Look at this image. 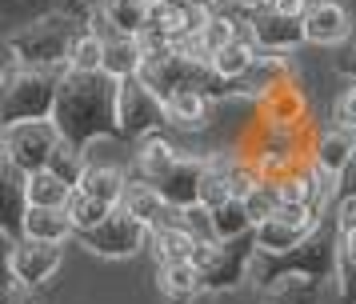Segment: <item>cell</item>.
I'll return each mask as SVG.
<instances>
[{
	"instance_id": "cell-1",
	"label": "cell",
	"mask_w": 356,
	"mask_h": 304,
	"mask_svg": "<svg viewBox=\"0 0 356 304\" xmlns=\"http://www.w3.org/2000/svg\"><path fill=\"white\" fill-rule=\"evenodd\" d=\"M52 125L60 136L76 148H88L92 141H124L120 128V80L108 72H72L60 77L56 112Z\"/></svg>"
},
{
	"instance_id": "cell-2",
	"label": "cell",
	"mask_w": 356,
	"mask_h": 304,
	"mask_svg": "<svg viewBox=\"0 0 356 304\" xmlns=\"http://www.w3.org/2000/svg\"><path fill=\"white\" fill-rule=\"evenodd\" d=\"M337 260H340V228L337 216H332V221H321L289 253H260L257 248L252 264H248V285L280 288L289 280L324 285V280H337Z\"/></svg>"
},
{
	"instance_id": "cell-3",
	"label": "cell",
	"mask_w": 356,
	"mask_h": 304,
	"mask_svg": "<svg viewBox=\"0 0 356 304\" xmlns=\"http://www.w3.org/2000/svg\"><path fill=\"white\" fill-rule=\"evenodd\" d=\"M88 29V16L84 13H52L40 16L24 29H13L4 36L8 56L29 68H52V72H68V52L72 40Z\"/></svg>"
},
{
	"instance_id": "cell-4",
	"label": "cell",
	"mask_w": 356,
	"mask_h": 304,
	"mask_svg": "<svg viewBox=\"0 0 356 304\" xmlns=\"http://www.w3.org/2000/svg\"><path fill=\"white\" fill-rule=\"evenodd\" d=\"M60 77L52 68H29L20 61H4L0 72V125H20V120H52Z\"/></svg>"
},
{
	"instance_id": "cell-5",
	"label": "cell",
	"mask_w": 356,
	"mask_h": 304,
	"mask_svg": "<svg viewBox=\"0 0 356 304\" xmlns=\"http://www.w3.org/2000/svg\"><path fill=\"white\" fill-rule=\"evenodd\" d=\"M257 232L241 240H209V248L200 253V276H204V292L220 296V292H236L241 280H248V264L257 256Z\"/></svg>"
},
{
	"instance_id": "cell-6",
	"label": "cell",
	"mask_w": 356,
	"mask_h": 304,
	"mask_svg": "<svg viewBox=\"0 0 356 304\" xmlns=\"http://www.w3.org/2000/svg\"><path fill=\"white\" fill-rule=\"evenodd\" d=\"M60 128L52 120H20V125H4L0 132V148H4V160L17 164L20 173H44L49 168L52 152L60 148Z\"/></svg>"
},
{
	"instance_id": "cell-7",
	"label": "cell",
	"mask_w": 356,
	"mask_h": 304,
	"mask_svg": "<svg viewBox=\"0 0 356 304\" xmlns=\"http://www.w3.org/2000/svg\"><path fill=\"white\" fill-rule=\"evenodd\" d=\"M88 253L104 256V260H124V256H136L145 248V240H152V228L140 224L136 216H129L124 208H116L113 216L97 228H88V232H76Z\"/></svg>"
},
{
	"instance_id": "cell-8",
	"label": "cell",
	"mask_w": 356,
	"mask_h": 304,
	"mask_svg": "<svg viewBox=\"0 0 356 304\" xmlns=\"http://www.w3.org/2000/svg\"><path fill=\"white\" fill-rule=\"evenodd\" d=\"M161 125H168V112H164L161 96L152 93L140 77L120 80V128H124V141L148 136Z\"/></svg>"
},
{
	"instance_id": "cell-9",
	"label": "cell",
	"mask_w": 356,
	"mask_h": 304,
	"mask_svg": "<svg viewBox=\"0 0 356 304\" xmlns=\"http://www.w3.org/2000/svg\"><path fill=\"white\" fill-rule=\"evenodd\" d=\"M60 260H65V244H44V240H29V237L8 244V272L24 288H40L44 280H52Z\"/></svg>"
},
{
	"instance_id": "cell-10",
	"label": "cell",
	"mask_w": 356,
	"mask_h": 304,
	"mask_svg": "<svg viewBox=\"0 0 356 304\" xmlns=\"http://www.w3.org/2000/svg\"><path fill=\"white\" fill-rule=\"evenodd\" d=\"M257 109H260V120L264 125H300L308 116V96L296 80H289L284 72H276L257 93Z\"/></svg>"
},
{
	"instance_id": "cell-11",
	"label": "cell",
	"mask_w": 356,
	"mask_h": 304,
	"mask_svg": "<svg viewBox=\"0 0 356 304\" xmlns=\"http://www.w3.org/2000/svg\"><path fill=\"white\" fill-rule=\"evenodd\" d=\"M244 20H248V32H252L257 48H264V52H292V48L308 45L305 20H292L276 8H248Z\"/></svg>"
},
{
	"instance_id": "cell-12",
	"label": "cell",
	"mask_w": 356,
	"mask_h": 304,
	"mask_svg": "<svg viewBox=\"0 0 356 304\" xmlns=\"http://www.w3.org/2000/svg\"><path fill=\"white\" fill-rule=\"evenodd\" d=\"M204 164H209V160L180 157V164L172 173H164L161 180H152L156 192L164 196V205L177 208V212H188V208L200 205V176H204Z\"/></svg>"
},
{
	"instance_id": "cell-13",
	"label": "cell",
	"mask_w": 356,
	"mask_h": 304,
	"mask_svg": "<svg viewBox=\"0 0 356 304\" xmlns=\"http://www.w3.org/2000/svg\"><path fill=\"white\" fill-rule=\"evenodd\" d=\"M0 180H4V216H0V228H4L8 244H17V240H24V216L33 208V200H29V173H20L17 164L4 160Z\"/></svg>"
},
{
	"instance_id": "cell-14",
	"label": "cell",
	"mask_w": 356,
	"mask_h": 304,
	"mask_svg": "<svg viewBox=\"0 0 356 304\" xmlns=\"http://www.w3.org/2000/svg\"><path fill=\"white\" fill-rule=\"evenodd\" d=\"M321 296V285H312V280H289V285L280 288H236V292H220L216 304H316Z\"/></svg>"
},
{
	"instance_id": "cell-15",
	"label": "cell",
	"mask_w": 356,
	"mask_h": 304,
	"mask_svg": "<svg viewBox=\"0 0 356 304\" xmlns=\"http://www.w3.org/2000/svg\"><path fill=\"white\" fill-rule=\"evenodd\" d=\"M305 32L308 45H340L353 32V16L337 0H312V8L305 16Z\"/></svg>"
},
{
	"instance_id": "cell-16",
	"label": "cell",
	"mask_w": 356,
	"mask_h": 304,
	"mask_svg": "<svg viewBox=\"0 0 356 304\" xmlns=\"http://www.w3.org/2000/svg\"><path fill=\"white\" fill-rule=\"evenodd\" d=\"M152 244H156V253H161V260L168 264V260H200V253L209 248V237H200V232H193L188 224H156L152 228Z\"/></svg>"
},
{
	"instance_id": "cell-17",
	"label": "cell",
	"mask_w": 356,
	"mask_h": 304,
	"mask_svg": "<svg viewBox=\"0 0 356 304\" xmlns=\"http://www.w3.org/2000/svg\"><path fill=\"white\" fill-rule=\"evenodd\" d=\"M156 280H161V292L168 296V304H193L204 292L200 264H193V260H168V264H161Z\"/></svg>"
},
{
	"instance_id": "cell-18",
	"label": "cell",
	"mask_w": 356,
	"mask_h": 304,
	"mask_svg": "<svg viewBox=\"0 0 356 304\" xmlns=\"http://www.w3.org/2000/svg\"><path fill=\"white\" fill-rule=\"evenodd\" d=\"M232 196H241V164L209 160L200 176V208H220Z\"/></svg>"
},
{
	"instance_id": "cell-19",
	"label": "cell",
	"mask_w": 356,
	"mask_h": 304,
	"mask_svg": "<svg viewBox=\"0 0 356 304\" xmlns=\"http://www.w3.org/2000/svg\"><path fill=\"white\" fill-rule=\"evenodd\" d=\"M52 13H84L81 0H0V16L8 20V32L13 29H24V24H33L40 16H52Z\"/></svg>"
},
{
	"instance_id": "cell-20",
	"label": "cell",
	"mask_w": 356,
	"mask_h": 304,
	"mask_svg": "<svg viewBox=\"0 0 356 304\" xmlns=\"http://www.w3.org/2000/svg\"><path fill=\"white\" fill-rule=\"evenodd\" d=\"M104 24H113V36H145L152 24V0H108Z\"/></svg>"
},
{
	"instance_id": "cell-21",
	"label": "cell",
	"mask_w": 356,
	"mask_h": 304,
	"mask_svg": "<svg viewBox=\"0 0 356 304\" xmlns=\"http://www.w3.org/2000/svg\"><path fill=\"white\" fill-rule=\"evenodd\" d=\"M24 237L44 240V244H65L68 237H76V224L68 221L65 208H29L24 216Z\"/></svg>"
},
{
	"instance_id": "cell-22",
	"label": "cell",
	"mask_w": 356,
	"mask_h": 304,
	"mask_svg": "<svg viewBox=\"0 0 356 304\" xmlns=\"http://www.w3.org/2000/svg\"><path fill=\"white\" fill-rule=\"evenodd\" d=\"M145 40L140 36H108V52H104V72L116 80L140 77L145 68Z\"/></svg>"
},
{
	"instance_id": "cell-23",
	"label": "cell",
	"mask_w": 356,
	"mask_h": 304,
	"mask_svg": "<svg viewBox=\"0 0 356 304\" xmlns=\"http://www.w3.org/2000/svg\"><path fill=\"white\" fill-rule=\"evenodd\" d=\"M356 152V141L344 132V128H332V132H324V136H316V144H312V168H321L324 176H337L348 160H353Z\"/></svg>"
},
{
	"instance_id": "cell-24",
	"label": "cell",
	"mask_w": 356,
	"mask_h": 304,
	"mask_svg": "<svg viewBox=\"0 0 356 304\" xmlns=\"http://www.w3.org/2000/svg\"><path fill=\"white\" fill-rule=\"evenodd\" d=\"M209 109L212 100L196 88H177V93L164 96V112H168V125L180 128H204L209 125Z\"/></svg>"
},
{
	"instance_id": "cell-25",
	"label": "cell",
	"mask_w": 356,
	"mask_h": 304,
	"mask_svg": "<svg viewBox=\"0 0 356 304\" xmlns=\"http://www.w3.org/2000/svg\"><path fill=\"white\" fill-rule=\"evenodd\" d=\"M209 224H212V237L216 240H241L257 228L252 212L244 205V196H232V200H225L220 208H209Z\"/></svg>"
},
{
	"instance_id": "cell-26",
	"label": "cell",
	"mask_w": 356,
	"mask_h": 304,
	"mask_svg": "<svg viewBox=\"0 0 356 304\" xmlns=\"http://www.w3.org/2000/svg\"><path fill=\"white\" fill-rule=\"evenodd\" d=\"M81 192L120 208L124 192H129V180H124V173H120L116 164H88V168H84V180H81Z\"/></svg>"
},
{
	"instance_id": "cell-27",
	"label": "cell",
	"mask_w": 356,
	"mask_h": 304,
	"mask_svg": "<svg viewBox=\"0 0 356 304\" xmlns=\"http://www.w3.org/2000/svg\"><path fill=\"white\" fill-rule=\"evenodd\" d=\"M120 208H124L129 216H136L140 224H148V228L164 224V216H168V205H164V196L156 192V184H129Z\"/></svg>"
},
{
	"instance_id": "cell-28",
	"label": "cell",
	"mask_w": 356,
	"mask_h": 304,
	"mask_svg": "<svg viewBox=\"0 0 356 304\" xmlns=\"http://www.w3.org/2000/svg\"><path fill=\"white\" fill-rule=\"evenodd\" d=\"M104 52H108V36H100L97 24L72 40V52H68V68L72 72H104Z\"/></svg>"
},
{
	"instance_id": "cell-29",
	"label": "cell",
	"mask_w": 356,
	"mask_h": 304,
	"mask_svg": "<svg viewBox=\"0 0 356 304\" xmlns=\"http://www.w3.org/2000/svg\"><path fill=\"white\" fill-rule=\"evenodd\" d=\"M72 192H76V189H72L68 180H60L52 168L29 176V200H33L36 208H65Z\"/></svg>"
},
{
	"instance_id": "cell-30",
	"label": "cell",
	"mask_w": 356,
	"mask_h": 304,
	"mask_svg": "<svg viewBox=\"0 0 356 304\" xmlns=\"http://www.w3.org/2000/svg\"><path fill=\"white\" fill-rule=\"evenodd\" d=\"M252 232H257L260 253H289V248H296V244L308 237L305 228H292V224H284L280 216H268V221H260Z\"/></svg>"
},
{
	"instance_id": "cell-31",
	"label": "cell",
	"mask_w": 356,
	"mask_h": 304,
	"mask_svg": "<svg viewBox=\"0 0 356 304\" xmlns=\"http://www.w3.org/2000/svg\"><path fill=\"white\" fill-rule=\"evenodd\" d=\"M65 212H68V221L76 224V232H88V228H97V224H104L108 216H113L116 208L113 205H104V200H97V196H88V192H72L68 196V205H65Z\"/></svg>"
},
{
	"instance_id": "cell-32",
	"label": "cell",
	"mask_w": 356,
	"mask_h": 304,
	"mask_svg": "<svg viewBox=\"0 0 356 304\" xmlns=\"http://www.w3.org/2000/svg\"><path fill=\"white\" fill-rule=\"evenodd\" d=\"M177 164H180V152L168 141H161V136H152V141L140 148V173L148 176V184H152V180H161L164 173H172Z\"/></svg>"
},
{
	"instance_id": "cell-33",
	"label": "cell",
	"mask_w": 356,
	"mask_h": 304,
	"mask_svg": "<svg viewBox=\"0 0 356 304\" xmlns=\"http://www.w3.org/2000/svg\"><path fill=\"white\" fill-rule=\"evenodd\" d=\"M244 205H248V212H252V221H268L276 208L284 205V196H280V180H273V176H260L252 189L244 192Z\"/></svg>"
},
{
	"instance_id": "cell-34",
	"label": "cell",
	"mask_w": 356,
	"mask_h": 304,
	"mask_svg": "<svg viewBox=\"0 0 356 304\" xmlns=\"http://www.w3.org/2000/svg\"><path fill=\"white\" fill-rule=\"evenodd\" d=\"M49 168L60 176V180H68L72 189H81L84 168H88V160H84V148H76V144L60 141V148H56V152H52V160H49Z\"/></svg>"
},
{
	"instance_id": "cell-35",
	"label": "cell",
	"mask_w": 356,
	"mask_h": 304,
	"mask_svg": "<svg viewBox=\"0 0 356 304\" xmlns=\"http://www.w3.org/2000/svg\"><path fill=\"white\" fill-rule=\"evenodd\" d=\"M332 184H337V189H332V200H337V205L356 200V152H353V160H348L337 176H332Z\"/></svg>"
},
{
	"instance_id": "cell-36",
	"label": "cell",
	"mask_w": 356,
	"mask_h": 304,
	"mask_svg": "<svg viewBox=\"0 0 356 304\" xmlns=\"http://www.w3.org/2000/svg\"><path fill=\"white\" fill-rule=\"evenodd\" d=\"M337 116H340V125L344 128H356V80L348 84V93L340 96V112Z\"/></svg>"
},
{
	"instance_id": "cell-37",
	"label": "cell",
	"mask_w": 356,
	"mask_h": 304,
	"mask_svg": "<svg viewBox=\"0 0 356 304\" xmlns=\"http://www.w3.org/2000/svg\"><path fill=\"white\" fill-rule=\"evenodd\" d=\"M4 304H36L33 301V288H24L20 280H13V285L4 288Z\"/></svg>"
},
{
	"instance_id": "cell-38",
	"label": "cell",
	"mask_w": 356,
	"mask_h": 304,
	"mask_svg": "<svg viewBox=\"0 0 356 304\" xmlns=\"http://www.w3.org/2000/svg\"><path fill=\"white\" fill-rule=\"evenodd\" d=\"M337 68L344 72V77L356 80V48H344V52H340V56H337Z\"/></svg>"
},
{
	"instance_id": "cell-39",
	"label": "cell",
	"mask_w": 356,
	"mask_h": 304,
	"mask_svg": "<svg viewBox=\"0 0 356 304\" xmlns=\"http://www.w3.org/2000/svg\"><path fill=\"white\" fill-rule=\"evenodd\" d=\"M156 4H172V8H193V4H209V0H156Z\"/></svg>"
},
{
	"instance_id": "cell-40",
	"label": "cell",
	"mask_w": 356,
	"mask_h": 304,
	"mask_svg": "<svg viewBox=\"0 0 356 304\" xmlns=\"http://www.w3.org/2000/svg\"><path fill=\"white\" fill-rule=\"evenodd\" d=\"M232 4H241V8H268L276 0H232Z\"/></svg>"
},
{
	"instance_id": "cell-41",
	"label": "cell",
	"mask_w": 356,
	"mask_h": 304,
	"mask_svg": "<svg viewBox=\"0 0 356 304\" xmlns=\"http://www.w3.org/2000/svg\"><path fill=\"white\" fill-rule=\"evenodd\" d=\"M88 4H108V0H88Z\"/></svg>"
}]
</instances>
